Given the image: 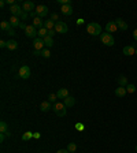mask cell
<instances>
[{
  "label": "cell",
  "mask_w": 137,
  "mask_h": 153,
  "mask_svg": "<svg viewBox=\"0 0 137 153\" xmlns=\"http://www.w3.org/2000/svg\"><path fill=\"white\" fill-rule=\"evenodd\" d=\"M8 22L11 23V26H12V27H16V26H19V25H21L19 18H18V16H14V15H11V18L8 19Z\"/></svg>",
  "instance_id": "cell-22"
},
{
  "label": "cell",
  "mask_w": 137,
  "mask_h": 153,
  "mask_svg": "<svg viewBox=\"0 0 137 153\" xmlns=\"http://www.w3.org/2000/svg\"><path fill=\"white\" fill-rule=\"evenodd\" d=\"M56 100H58V96H56V93H51V95L48 96V101H49V103L55 104V103H56Z\"/></svg>",
  "instance_id": "cell-29"
},
{
  "label": "cell",
  "mask_w": 137,
  "mask_h": 153,
  "mask_svg": "<svg viewBox=\"0 0 137 153\" xmlns=\"http://www.w3.org/2000/svg\"><path fill=\"white\" fill-rule=\"evenodd\" d=\"M86 32L89 33L90 36H99V34H101V26L96 22H90L86 25Z\"/></svg>",
  "instance_id": "cell-1"
},
{
  "label": "cell",
  "mask_w": 137,
  "mask_h": 153,
  "mask_svg": "<svg viewBox=\"0 0 137 153\" xmlns=\"http://www.w3.org/2000/svg\"><path fill=\"white\" fill-rule=\"evenodd\" d=\"M44 27H45L47 30H53V29H55V22L51 21V19H48V21L44 22Z\"/></svg>",
  "instance_id": "cell-24"
},
{
  "label": "cell",
  "mask_w": 137,
  "mask_h": 153,
  "mask_svg": "<svg viewBox=\"0 0 137 153\" xmlns=\"http://www.w3.org/2000/svg\"><path fill=\"white\" fill-rule=\"evenodd\" d=\"M30 138H33V133L32 131L23 133V135H22V139H23V141H29Z\"/></svg>",
  "instance_id": "cell-28"
},
{
  "label": "cell",
  "mask_w": 137,
  "mask_h": 153,
  "mask_svg": "<svg viewBox=\"0 0 137 153\" xmlns=\"http://www.w3.org/2000/svg\"><path fill=\"white\" fill-rule=\"evenodd\" d=\"M136 55H137V49H136Z\"/></svg>",
  "instance_id": "cell-47"
},
{
  "label": "cell",
  "mask_w": 137,
  "mask_h": 153,
  "mask_svg": "<svg viewBox=\"0 0 137 153\" xmlns=\"http://www.w3.org/2000/svg\"><path fill=\"white\" fill-rule=\"evenodd\" d=\"M5 137H7V134H3V133H1V134H0V141L3 142V141L5 139Z\"/></svg>",
  "instance_id": "cell-39"
},
{
  "label": "cell",
  "mask_w": 137,
  "mask_h": 153,
  "mask_svg": "<svg viewBox=\"0 0 137 153\" xmlns=\"http://www.w3.org/2000/svg\"><path fill=\"white\" fill-rule=\"evenodd\" d=\"M27 18H29V14L23 11V14H22V15H21V18H19V19H22V21H26Z\"/></svg>",
  "instance_id": "cell-34"
},
{
  "label": "cell",
  "mask_w": 137,
  "mask_h": 153,
  "mask_svg": "<svg viewBox=\"0 0 137 153\" xmlns=\"http://www.w3.org/2000/svg\"><path fill=\"white\" fill-rule=\"evenodd\" d=\"M100 40L101 42L104 44V45H107V47H112L114 45V37H112V34H110V33H101L100 34Z\"/></svg>",
  "instance_id": "cell-3"
},
{
  "label": "cell",
  "mask_w": 137,
  "mask_h": 153,
  "mask_svg": "<svg viewBox=\"0 0 137 153\" xmlns=\"http://www.w3.org/2000/svg\"><path fill=\"white\" fill-rule=\"evenodd\" d=\"M115 23H116V26H118V29H121V30H127V23L122 18H118L115 21Z\"/></svg>",
  "instance_id": "cell-16"
},
{
  "label": "cell",
  "mask_w": 137,
  "mask_h": 153,
  "mask_svg": "<svg viewBox=\"0 0 137 153\" xmlns=\"http://www.w3.org/2000/svg\"><path fill=\"white\" fill-rule=\"evenodd\" d=\"M36 14H37V16H40V18L48 15V7L47 5H42V4L37 5L36 7Z\"/></svg>",
  "instance_id": "cell-9"
},
{
  "label": "cell",
  "mask_w": 137,
  "mask_h": 153,
  "mask_svg": "<svg viewBox=\"0 0 137 153\" xmlns=\"http://www.w3.org/2000/svg\"><path fill=\"white\" fill-rule=\"evenodd\" d=\"M55 34H56V32H55V29H53V30H48V36H49V37H53Z\"/></svg>",
  "instance_id": "cell-36"
},
{
  "label": "cell",
  "mask_w": 137,
  "mask_h": 153,
  "mask_svg": "<svg viewBox=\"0 0 137 153\" xmlns=\"http://www.w3.org/2000/svg\"><path fill=\"white\" fill-rule=\"evenodd\" d=\"M67 150H68L70 153H74L75 150H77V145H75L74 142H70V143L67 145Z\"/></svg>",
  "instance_id": "cell-30"
},
{
  "label": "cell",
  "mask_w": 137,
  "mask_h": 153,
  "mask_svg": "<svg viewBox=\"0 0 137 153\" xmlns=\"http://www.w3.org/2000/svg\"><path fill=\"white\" fill-rule=\"evenodd\" d=\"M63 104L67 107V108L68 107H73L74 104H75V99H74L73 96H68V97H66V99L63 100Z\"/></svg>",
  "instance_id": "cell-20"
},
{
  "label": "cell",
  "mask_w": 137,
  "mask_h": 153,
  "mask_svg": "<svg viewBox=\"0 0 137 153\" xmlns=\"http://www.w3.org/2000/svg\"><path fill=\"white\" fill-rule=\"evenodd\" d=\"M40 109L42 112H48L49 109H52V105H51V103L49 101H41V104H40Z\"/></svg>",
  "instance_id": "cell-14"
},
{
  "label": "cell",
  "mask_w": 137,
  "mask_h": 153,
  "mask_svg": "<svg viewBox=\"0 0 137 153\" xmlns=\"http://www.w3.org/2000/svg\"><path fill=\"white\" fill-rule=\"evenodd\" d=\"M116 30H118V26H116V23L115 21H110V22H107L105 23V32L107 33H115Z\"/></svg>",
  "instance_id": "cell-11"
},
{
  "label": "cell",
  "mask_w": 137,
  "mask_h": 153,
  "mask_svg": "<svg viewBox=\"0 0 137 153\" xmlns=\"http://www.w3.org/2000/svg\"><path fill=\"white\" fill-rule=\"evenodd\" d=\"M37 30H36V27L33 26V25H27V27H26V30H25V34H26V37H29V38H37Z\"/></svg>",
  "instance_id": "cell-6"
},
{
  "label": "cell",
  "mask_w": 137,
  "mask_h": 153,
  "mask_svg": "<svg viewBox=\"0 0 137 153\" xmlns=\"http://www.w3.org/2000/svg\"><path fill=\"white\" fill-rule=\"evenodd\" d=\"M51 21H53L55 23H56V22H59V14H56V12H53L52 15H51Z\"/></svg>",
  "instance_id": "cell-33"
},
{
  "label": "cell",
  "mask_w": 137,
  "mask_h": 153,
  "mask_svg": "<svg viewBox=\"0 0 137 153\" xmlns=\"http://www.w3.org/2000/svg\"><path fill=\"white\" fill-rule=\"evenodd\" d=\"M34 8H36V5H34L33 1L26 0V1H23V3H22V10L25 11V12H27V14H29V12H32Z\"/></svg>",
  "instance_id": "cell-8"
},
{
  "label": "cell",
  "mask_w": 137,
  "mask_h": 153,
  "mask_svg": "<svg viewBox=\"0 0 137 153\" xmlns=\"http://www.w3.org/2000/svg\"><path fill=\"white\" fill-rule=\"evenodd\" d=\"M19 77L22 79H27L30 77V67L29 66H22L19 69Z\"/></svg>",
  "instance_id": "cell-10"
},
{
  "label": "cell",
  "mask_w": 137,
  "mask_h": 153,
  "mask_svg": "<svg viewBox=\"0 0 137 153\" xmlns=\"http://www.w3.org/2000/svg\"><path fill=\"white\" fill-rule=\"evenodd\" d=\"M0 133H3V134L8 133V126H7V123L4 120L0 122Z\"/></svg>",
  "instance_id": "cell-27"
},
{
  "label": "cell",
  "mask_w": 137,
  "mask_h": 153,
  "mask_svg": "<svg viewBox=\"0 0 137 153\" xmlns=\"http://www.w3.org/2000/svg\"><path fill=\"white\" fill-rule=\"evenodd\" d=\"M32 25H33L34 27H38V29H41V27H44V21H42L40 16H36V18L33 19Z\"/></svg>",
  "instance_id": "cell-18"
},
{
  "label": "cell",
  "mask_w": 137,
  "mask_h": 153,
  "mask_svg": "<svg viewBox=\"0 0 137 153\" xmlns=\"http://www.w3.org/2000/svg\"><path fill=\"white\" fill-rule=\"evenodd\" d=\"M0 27H1V30L5 32V33L12 29V26H11V23L8 21H1V22H0Z\"/></svg>",
  "instance_id": "cell-19"
},
{
  "label": "cell",
  "mask_w": 137,
  "mask_h": 153,
  "mask_svg": "<svg viewBox=\"0 0 137 153\" xmlns=\"http://www.w3.org/2000/svg\"><path fill=\"white\" fill-rule=\"evenodd\" d=\"M41 56H42V58H45V59H48L49 56H51V52H49V49H48V48H44V49L41 51Z\"/></svg>",
  "instance_id": "cell-31"
},
{
  "label": "cell",
  "mask_w": 137,
  "mask_h": 153,
  "mask_svg": "<svg viewBox=\"0 0 137 153\" xmlns=\"http://www.w3.org/2000/svg\"><path fill=\"white\" fill-rule=\"evenodd\" d=\"M133 38H134V40L137 41V29L134 30V32H133Z\"/></svg>",
  "instance_id": "cell-42"
},
{
  "label": "cell",
  "mask_w": 137,
  "mask_h": 153,
  "mask_svg": "<svg viewBox=\"0 0 137 153\" xmlns=\"http://www.w3.org/2000/svg\"><path fill=\"white\" fill-rule=\"evenodd\" d=\"M10 11L11 14L14 16H18V18H21V15L23 14V10H22V5H19L18 3H15L14 5H11L10 7Z\"/></svg>",
  "instance_id": "cell-5"
},
{
  "label": "cell",
  "mask_w": 137,
  "mask_h": 153,
  "mask_svg": "<svg viewBox=\"0 0 137 153\" xmlns=\"http://www.w3.org/2000/svg\"><path fill=\"white\" fill-rule=\"evenodd\" d=\"M42 40H44V44H45V48H48V49H49V48L53 45V38H52V37L47 36V37L42 38Z\"/></svg>",
  "instance_id": "cell-25"
},
{
  "label": "cell",
  "mask_w": 137,
  "mask_h": 153,
  "mask_svg": "<svg viewBox=\"0 0 137 153\" xmlns=\"http://www.w3.org/2000/svg\"><path fill=\"white\" fill-rule=\"evenodd\" d=\"M77 23H78V25H82V23H84V19H81V18H79V19H78V22H77Z\"/></svg>",
  "instance_id": "cell-45"
},
{
  "label": "cell",
  "mask_w": 137,
  "mask_h": 153,
  "mask_svg": "<svg viewBox=\"0 0 137 153\" xmlns=\"http://www.w3.org/2000/svg\"><path fill=\"white\" fill-rule=\"evenodd\" d=\"M34 55L36 56H41V51H34Z\"/></svg>",
  "instance_id": "cell-44"
},
{
  "label": "cell",
  "mask_w": 137,
  "mask_h": 153,
  "mask_svg": "<svg viewBox=\"0 0 137 153\" xmlns=\"http://www.w3.org/2000/svg\"><path fill=\"white\" fill-rule=\"evenodd\" d=\"M7 34H8V36H11V37H14L16 33H15V30H14V29H11V30H8V32H7Z\"/></svg>",
  "instance_id": "cell-35"
},
{
  "label": "cell",
  "mask_w": 137,
  "mask_h": 153,
  "mask_svg": "<svg viewBox=\"0 0 137 153\" xmlns=\"http://www.w3.org/2000/svg\"><path fill=\"white\" fill-rule=\"evenodd\" d=\"M27 25L26 23H23V22H21V25H19V29H22V30H26Z\"/></svg>",
  "instance_id": "cell-37"
},
{
  "label": "cell",
  "mask_w": 137,
  "mask_h": 153,
  "mask_svg": "<svg viewBox=\"0 0 137 153\" xmlns=\"http://www.w3.org/2000/svg\"><path fill=\"white\" fill-rule=\"evenodd\" d=\"M66 108L67 107L64 105L63 103H55L53 104V107H52V109H53V112L56 114L58 116H66Z\"/></svg>",
  "instance_id": "cell-2"
},
{
  "label": "cell",
  "mask_w": 137,
  "mask_h": 153,
  "mask_svg": "<svg viewBox=\"0 0 137 153\" xmlns=\"http://www.w3.org/2000/svg\"><path fill=\"white\" fill-rule=\"evenodd\" d=\"M126 92H127V93H134V92H136V86H134L133 84H127Z\"/></svg>",
  "instance_id": "cell-32"
},
{
  "label": "cell",
  "mask_w": 137,
  "mask_h": 153,
  "mask_svg": "<svg viewBox=\"0 0 137 153\" xmlns=\"http://www.w3.org/2000/svg\"><path fill=\"white\" fill-rule=\"evenodd\" d=\"M29 16H30V18H33V19H34V18H36V16H37L36 11H32V12H29Z\"/></svg>",
  "instance_id": "cell-38"
},
{
  "label": "cell",
  "mask_w": 137,
  "mask_h": 153,
  "mask_svg": "<svg viewBox=\"0 0 137 153\" xmlns=\"http://www.w3.org/2000/svg\"><path fill=\"white\" fill-rule=\"evenodd\" d=\"M33 47H34V51H42L45 44H44V40L40 37H37L33 40Z\"/></svg>",
  "instance_id": "cell-7"
},
{
  "label": "cell",
  "mask_w": 137,
  "mask_h": 153,
  "mask_svg": "<svg viewBox=\"0 0 137 153\" xmlns=\"http://www.w3.org/2000/svg\"><path fill=\"white\" fill-rule=\"evenodd\" d=\"M116 82H118L119 86H123V88L127 86V78L125 75H118V77H116Z\"/></svg>",
  "instance_id": "cell-15"
},
{
  "label": "cell",
  "mask_w": 137,
  "mask_h": 153,
  "mask_svg": "<svg viewBox=\"0 0 137 153\" xmlns=\"http://www.w3.org/2000/svg\"><path fill=\"white\" fill-rule=\"evenodd\" d=\"M16 48H18V42H16L15 40H8V41H7V49L15 51Z\"/></svg>",
  "instance_id": "cell-23"
},
{
  "label": "cell",
  "mask_w": 137,
  "mask_h": 153,
  "mask_svg": "<svg viewBox=\"0 0 137 153\" xmlns=\"http://www.w3.org/2000/svg\"><path fill=\"white\" fill-rule=\"evenodd\" d=\"M5 4H7V3H5V0H1V1H0V7H4Z\"/></svg>",
  "instance_id": "cell-43"
},
{
  "label": "cell",
  "mask_w": 137,
  "mask_h": 153,
  "mask_svg": "<svg viewBox=\"0 0 137 153\" xmlns=\"http://www.w3.org/2000/svg\"><path fill=\"white\" fill-rule=\"evenodd\" d=\"M136 152H137V146H136Z\"/></svg>",
  "instance_id": "cell-46"
},
{
  "label": "cell",
  "mask_w": 137,
  "mask_h": 153,
  "mask_svg": "<svg viewBox=\"0 0 137 153\" xmlns=\"http://www.w3.org/2000/svg\"><path fill=\"white\" fill-rule=\"evenodd\" d=\"M60 12L63 14V15H71L73 14V7H71V3L70 4H64L62 5V8H60Z\"/></svg>",
  "instance_id": "cell-12"
},
{
  "label": "cell",
  "mask_w": 137,
  "mask_h": 153,
  "mask_svg": "<svg viewBox=\"0 0 137 153\" xmlns=\"http://www.w3.org/2000/svg\"><path fill=\"white\" fill-rule=\"evenodd\" d=\"M126 88H123V86H119V88H116L115 89V96L118 97H125L126 96Z\"/></svg>",
  "instance_id": "cell-21"
},
{
  "label": "cell",
  "mask_w": 137,
  "mask_h": 153,
  "mask_svg": "<svg viewBox=\"0 0 137 153\" xmlns=\"http://www.w3.org/2000/svg\"><path fill=\"white\" fill-rule=\"evenodd\" d=\"M37 36L40 38H45L48 36V30L45 27H41V29H38V33H37Z\"/></svg>",
  "instance_id": "cell-26"
},
{
  "label": "cell",
  "mask_w": 137,
  "mask_h": 153,
  "mask_svg": "<svg viewBox=\"0 0 137 153\" xmlns=\"http://www.w3.org/2000/svg\"><path fill=\"white\" fill-rule=\"evenodd\" d=\"M56 153H70V152H68L67 149H59V150H58Z\"/></svg>",
  "instance_id": "cell-40"
},
{
  "label": "cell",
  "mask_w": 137,
  "mask_h": 153,
  "mask_svg": "<svg viewBox=\"0 0 137 153\" xmlns=\"http://www.w3.org/2000/svg\"><path fill=\"white\" fill-rule=\"evenodd\" d=\"M55 32L59 33V34H64V33L68 32V27L63 21H59L55 23Z\"/></svg>",
  "instance_id": "cell-4"
},
{
  "label": "cell",
  "mask_w": 137,
  "mask_h": 153,
  "mask_svg": "<svg viewBox=\"0 0 137 153\" xmlns=\"http://www.w3.org/2000/svg\"><path fill=\"white\" fill-rule=\"evenodd\" d=\"M33 138H40V133H33Z\"/></svg>",
  "instance_id": "cell-41"
},
{
  "label": "cell",
  "mask_w": 137,
  "mask_h": 153,
  "mask_svg": "<svg viewBox=\"0 0 137 153\" xmlns=\"http://www.w3.org/2000/svg\"><path fill=\"white\" fill-rule=\"evenodd\" d=\"M136 53V49H134V47H132V45H127V47L123 48V55H126V56H133Z\"/></svg>",
  "instance_id": "cell-17"
},
{
  "label": "cell",
  "mask_w": 137,
  "mask_h": 153,
  "mask_svg": "<svg viewBox=\"0 0 137 153\" xmlns=\"http://www.w3.org/2000/svg\"><path fill=\"white\" fill-rule=\"evenodd\" d=\"M56 96H58V99H66V97H68V89H66V88H60V89L56 92Z\"/></svg>",
  "instance_id": "cell-13"
}]
</instances>
